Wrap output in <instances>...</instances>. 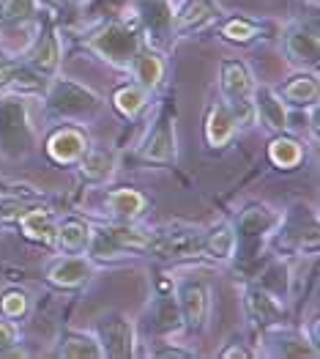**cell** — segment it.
<instances>
[{"label": "cell", "instance_id": "cell-1", "mask_svg": "<svg viewBox=\"0 0 320 359\" xmlns=\"http://www.w3.org/2000/svg\"><path fill=\"white\" fill-rule=\"evenodd\" d=\"M104 107L102 96L90 88L69 80V77H50L44 86V113L50 121L63 123H85Z\"/></svg>", "mask_w": 320, "mask_h": 359}, {"label": "cell", "instance_id": "cell-2", "mask_svg": "<svg viewBox=\"0 0 320 359\" xmlns=\"http://www.w3.org/2000/svg\"><path fill=\"white\" fill-rule=\"evenodd\" d=\"M143 39L137 25H129V20L123 17H113V20H102L96 28L85 36V47L107 60L116 69H129V63L134 58V53L140 50Z\"/></svg>", "mask_w": 320, "mask_h": 359}, {"label": "cell", "instance_id": "cell-3", "mask_svg": "<svg viewBox=\"0 0 320 359\" xmlns=\"http://www.w3.org/2000/svg\"><path fill=\"white\" fill-rule=\"evenodd\" d=\"M39 140L36 126L30 123L25 93H0V156L22 159Z\"/></svg>", "mask_w": 320, "mask_h": 359}, {"label": "cell", "instance_id": "cell-4", "mask_svg": "<svg viewBox=\"0 0 320 359\" xmlns=\"http://www.w3.org/2000/svg\"><path fill=\"white\" fill-rule=\"evenodd\" d=\"M148 255L165 261V264H183L203 258V228L173 222L167 228L153 231V239L148 247Z\"/></svg>", "mask_w": 320, "mask_h": 359}, {"label": "cell", "instance_id": "cell-5", "mask_svg": "<svg viewBox=\"0 0 320 359\" xmlns=\"http://www.w3.org/2000/svg\"><path fill=\"white\" fill-rule=\"evenodd\" d=\"M252 90H255V77L249 72V66L238 58L222 60L219 66V99L228 102V107L233 110L238 126L255 123V110H252Z\"/></svg>", "mask_w": 320, "mask_h": 359}, {"label": "cell", "instance_id": "cell-6", "mask_svg": "<svg viewBox=\"0 0 320 359\" xmlns=\"http://www.w3.org/2000/svg\"><path fill=\"white\" fill-rule=\"evenodd\" d=\"M279 211H274L265 203H249L246 209L238 214L235 219V255L241 252V258H255L260 252L263 241L274 236L277 225H279Z\"/></svg>", "mask_w": 320, "mask_h": 359}, {"label": "cell", "instance_id": "cell-7", "mask_svg": "<svg viewBox=\"0 0 320 359\" xmlns=\"http://www.w3.org/2000/svg\"><path fill=\"white\" fill-rule=\"evenodd\" d=\"M93 334L102 346V354L110 359H129L137 354V332H134V321L120 313V310H110L104 316L96 318L93 324Z\"/></svg>", "mask_w": 320, "mask_h": 359}, {"label": "cell", "instance_id": "cell-8", "mask_svg": "<svg viewBox=\"0 0 320 359\" xmlns=\"http://www.w3.org/2000/svg\"><path fill=\"white\" fill-rule=\"evenodd\" d=\"M132 14L140 36H146L148 47L165 50L173 39V0H132Z\"/></svg>", "mask_w": 320, "mask_h": 359}, {"label": "cell", "instance_id": "cell-9", "mask_svg": "<svg viewBox=\"0 0 320 359\" xmlns=\"http://www.w3.org/2000/svg\"><path fill=\"white\" fill-rule=\"evenodd\" d=\"M137 156L148 165H173L178 159L175 146V116L170 107H162L153 123L148 126L146 137L137 146Z\"/></svg>", "mask_w": 320, "mask_h": 359}, {"label": "cell", "instance_id": "cell-10", "mask_svg": "<svg viewBox=\"0 0 320 359\" xmlns=\"http://www.w3.org/2000/svg\"><path fill=\"white\" fill-rule=\"evenodd\" d=\"M175 299L181 307L183 332L200 334L211 318V288L203 280H181L175 288Z\"/></svg>", "mask_w": 320, "mask_h": 359}, {"label": "cell", "instance_id": "cell-11", "mask_svg": "<svg viewBox=\"0 0 320 359\" xmlns=\"http://www.w3.org/2000/svg\"><path fill=\"white\" fill-rule=\"evenodd\" d=\"M244 310H246V318L260 332L285 327V318H288L285 299H279L277 294L263 288L260 283H249L244 288Z\"/></svg>", "mask_w": 320, "mask_h": 359}, {"label": "cell", "instance_id": "cell-12", "mask_svg": "<svg viewBox=\"0 0 320 359\" xmlns=\"http://www.w3.org/2000/svg\"><path fill=\"white\" fill-rule=\"evenodd\" d=\"M96 274V264L90 261L88 252H66V255H58L47 264L44 269V277L50 285H55L60 291H77L88 285Z\"/></svg>", "mask_w": 320, "mask_h": 359}, {"label": "cell", "instance_id": "cell-13", "mask_svg": "<svg viewBox=\"0 0 320 359\" xmlns=\"http://www.w3.org/2000/svg\"><path fill=\"white\" fill-rule=\"evenodd\" d=\"M263 346L268 348L265 354L271 357H285V359H318L320 351L315 340H309L304 332L288 330V327H274V330L260 332Z\"/></svg>", "mask_w": 320, "mask_h": 359}, {"label": "cell", "instance_id": "cell-14", "mask_svg": "<svg viewBox=\"0 0 320 359\" xmlns=\"http://www.w3.org/2000/svg\"><path fill=\"white\" fill-rule=\"evenodd\" d=\"M88 146H90V137L77 123H60L47 137V154L58 165H74L85 154Z\"/></svg>", "mask_w": 320, "mask_h": 359}, {"label": "cell", "instance_id": "cell-15", "mask_svg": "<svg viewBox=\"0 0 320 359\" xmlns=\"http://www.w3.org/2000/svg\"><path fill=\"white\" fill-rule=\"evenodd\" d=\"M252 110H255V121L263 123L268 132H274V135L288 132V123H291L288 104L282 102V96H279L277 88H271V86H258V83H255V90H252Z\"/></svg>", "mask_w": 320, "mask_h": 359}, {"label": "cell", "instance_id": "cell-16", "mask_svg": "<svg viewBox=\"0 0 320 359\" xmlns=\"http://www.w3.org/2000/svg\"><path fill=\"white\" fill-rule=\"evenodd\" d=\"M148 206H151V201L140 189H132V187L110 189L102 201V209L110 217V222H140Z\"/></svg>", "mask_w": 320, "mask_h": 359}, {"label": "cell", "instance_id": "cell-17", "mask_svg": "<svg viewBox=\"0 0 320 359\" xmlns=\"http://www.w3.org/2000/svg\"><path fill=\"white\" fill-rule=\"evenodd\" d=\"M25 66H28L33 74L50 80L58 74V66H60V41H58V33L53 28H44L33 47L28 50V58H25Z\"/></svg>", "mask_w": 320, "mask_h": 359}, {"label": "cell", "instance_id": "cell-18", "mask_svg": "<svg viewBox=\"0 0 320 359\" xmlns=\"http://www.w3.org/2000/svg\"><path fill=\"white\" fill-rule=\"evenodd\" d=\"M285 55L295 69H315L320 58V41L318 30L293 25L285 33Z\"/></svg>", "mask_w": 320, "mask_h": 359}, {"label": "cell", "instance_id": "cell-19", "mask_svg": "<svg viewBox=\"0 0 320 359\" xmlns=\"http://www.w3.org/2000/svg\"><path fill=\"white\" fill-rule=\"evenodd\" d=\"M214 20H219L216 0H183V6L173 14V36H189L208 28Z\"/></svg>", "mask_w": 320, "mask_h": 359}, {"label": "cell", "instance_id": "cell-20", "mask_svg": "<svg viewBox=\"0 0 320 359\" xmlns=\"http://www.w3.org/2000/svg\"><path fill=\"white\" fill-rule=\"evenodd\" d=\"M129 72H132L137 86H143L148 93H153L165 83V77H167V63H165L159 50H153L148 44H140V50L134 53V58L129 63Z\"/></svg>", "mask_w": 320, "mask_h": 359}, {"label": "cell", "instance_id": "cell-21", "mask_svg": "<svg viewBox=\"0 0 320 359\" xmlns=\"http://www.w3.org/2000/svg\"><path fill=\"white\" fill-rule=\"evenodd\" d=\"M238 132V121H235L233 110L228 107L225 99L211 102L208 113H205V143L211 149H225L230 146V140Z\"/></svg>", "mask_w": 320, "mask_h": 359}, {"label": "cell", "instance_id": "cell-22", "mask_svg": "<svg viewBox=\"0 0 320 359\" xmlns=\"http://www.w3.org/2000/svg\"><path fill=\"white\" fill-rule=\"evenodd\" d=\"M17 225L22 228V236L47 247H55V228H58V217L47 206H30L17 217Z\"/></svg>", "mask_w": 320, "mask_h": 359}, {"label": "cell", "instance_id": "cell-23", "mask_svg": "<svg viewBox=\"0 0 320 359\" xmlns=\"http://www.w3.org/2000/svg\"><path fill=\"white\" fill-rule=\"evenodd\" d=\"M80 179L88 184H104L116 170V151L104 149V146H88L85 154L74 162Z\"/></svg>", "mask_w": 320, "mask_h": 359}, {"label": "cell", "instance_id": "cell-24", "mask_svg": "<svg viewBox=\"0 0 320 359\" xmlns=\"http://www.w3.org/2000/svg\"><path fill=\"white\" fill-rule=\"evenodd\" d=\"M318 74L315 69H301L298 74H293L291 80L279 88V96L285 104L291 107H315L318 104Z\"/></svg>", "mask_w": 320, "mask_h": 359}, {"label": "cell", "instance_id": "cell-25", "mask_svg": "<svg viewBox=\"0 0 320 359\" xmlns=\"http://www.w3.org/2000/svg\"><path fill=\"white\" fill-rule=\"evenodd\" d=\"M203 258L214 264H228L235 258V228L233 222H216L203 231Z\"/></svg>", "mask_w": 320, "mask_h": 359}, {"label": "cell", "instance_id": "cell-26", "mask_svg": "<svg viewBox=\"0 0 320 359\" xmlns=\"http://www.w3.org/2000/svg\"><path fill=\"white\" fill-rule=\"evenodd\" d=\"M148 330L153 334H162V337H170V334H178L183 332V318H181V307H178V299L175 294H159L153 307H151V324Z\"/></svg>", "mask_w": 320, "mask_h": 359}, {"label": "cell", "instance_id": "cell-27", "mask_svg": "<svg viewBox=\"0 0 320 359\" xmlns=\"http://www.w3.org/2000/svg\"><path fill=\"white\" fill-rule=\"evenodd\" d=\"M55 354L66 359H104L96 334H93V332H80V330L63 332Z\"/></svg>", "mask_w": 320, "mask_h": 359}, {"label": "cell", "instance_id": "cell-28", "mask_svg": "<svg viewBox=\"0 0 320 359\" xmlns=\"http://www.w3.org/2000/svg\"><path fill=\"white\" fill-rule=\"evenodd\" d=\"M90 225L80 217H63L55 228V247L60 252H85Z\"/></svg>", "mask_w": 320, "mask_h": 359}, {"label": "cell", "instance_id": "cell-29", "mask_svg": "<svg viewBox=\"0 0 320 359\" xmlns=\"http://www.w3.org/2000/svg\"><path fill=\"white\" fill-rule=\"evenodd\" d=\"M268 159H271V165H277V168H282V170H293V168H298L301 159H304V146H301L298 137L279 132V135L271 140V146H268Z\"/></svg>", "mask_w": 320, "mask_h": 359}, {"label": "cell", "instance_id": "cell-30", "mask_svg": "<svg viewBox=\"0 0 320 359\" xmlns=\"http://www.w3.org/2000/svg\"><path fill=\"white\" fill-rule=\"evenodd\" d=\"M148 99H151V93H148L143 86L126 83V86H120V88L113 93V107H116L123 118L132 121V118H137L148 107Z\"/></svg>", "mask_w": 320, "mask_h": 359}, {"label": "cell", "instance_id": "cell-31", "mask_svg": "<svg viewBox=\"0 0 320 359\" xmlns=\"http://www.w3.org/2000/svg\"><path fill=\"white\" fill-rule=\"evenodd\" d=\"M219 33L230 44H252L255 39L263 36V25L255 22V20H249V17H230V20L222 22Z\"/></svg>", "mask_w": 320, "mask_h": 359}, {"label": "cell", "instance_id": "cell-32", "mask_svg": "<svg viewBox=\"0 0 320 359\" xmlns=\"http://www.w3.org/2000/svg\"><path fill=\"white\" fill-rule=\"evenodd\" d=\"M30 313V297L25 288H6L0 294V318L20 324L22 318H28Z\"/></svg>", "mask_w": 320, "mask_h": 359}, {"label": "cell", "instance_id": "cell-33", "mask_svg": "<svg viewBox=\"0 0 320 359\" xmlns=\"http://www.w3.org/2000/svg\"><path fill=\"white\" fill-rule=\"evenodd\" d=\"M39 0H0V25H20L36 17Z\"/></svg>", "mask_w": 320, "mask_h": 359}, {"label": "cell", "instance_id": "cell-34", "mask_svg": "<svg viewBox=\"0 0 320 359\" xmlns=\"http://www.w3.org/2000/svg\"><path fill=\"white\" fill-rule=\"evenodd\" d=\"M20 343H22V334H20V324H14V321H6V318H0V357L17 354V351H20Z\"/></svg>", "mask_w": 320, "mask_h": 359}, {"label": "cell", "instance_id": "cell-35", "mask_svg": "<svg viewBox=\"0 0 320 359\" xmlns=\"http://www.w3.org/2000/svg\"><path fill=\"white\" fill-rule=\"evenodd\" d=\"M25 69L22 60H0V90H6L11 86V80Z\"/></svg>", "mask_w": 320, "mask_h": 359}, {"label": "cell", "instance_id": "cell-36", "mask_svg": "<svg viewBox=\"0 0 320 359\" xmlns=\"http://www.w3.org/2000/svg\"><path fill=\"white\" fill-rule=\"evenodd\" d=\"M153 357H162V359H167V357H175V359H189V357H195V351H186V348H156V351H151Z\"/></svg>", "mask_w": 320, "mask_h": 359}, {"label": "cell", "instance_id": "cell-37", "mask_svg": "<svg viewBox=\"0 0 320 359\" xmlns=\"http://www.w3.org/2000/svg\"><path fill=\"white\" fill-rule=\"evenodd\" d=\"M219 357H222V359H230V357H244V359H246V357H252V351H246L241 343H235V346H230V348H225Z\"/></svg>", "mask_w": 320, "mask_h": 359}, {"label": "cell", "instance_id": "cell-38", "mask_svg": "<svg viewBox=\"0 0 320 359\" xmlns=\"http://www.w3.org/2000/svg\"><path fill=\"white\" fill-rule=\"evenodd\" d=\"M47 3H53V6H60V8H63V6H69L71 0H47Z\"/></svg>", "mask_w": 320, "mask_h": 359}]
</instances>
